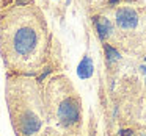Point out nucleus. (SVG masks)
Returning <instances> with one entry per match:
<instances>
[{
  "label": "nucleus",
  "mask_w": 146,
  "mask_h": 136,
  "mask_svg": "<svg viewBox=\"0 0 146 136\" xmlns=\"http://www.w3.org/2000/svg\"><path fill=\"white\" fill-rule=\"evenodd\" d=\"M14 0H0V10L2 8H5V7H8L10 3H13Z\"/></svg>",
  "instance_id": "obj_8"
},
{
  "label": "nucleus",
  "mask_w": 146,
  "mask_h": 136,
  "mask_svg": "<svg viewBox=\"0 0 146 136\" xmlns=\"http://www.w3.org/2000/svg\"><path fill=\"white\" fill-rule=\"evenodd\" d=\"M93 25H94V30L98 33L99 39L104 42H110V39L113 38V32H115V27L113 22H111L108 17H105L104 14L98 13L93 16Z\"/></svg>",
  "instance_id": "obj_4"
},
{
  "label": "nucleus",
  "mask_w": 146,
  "mask_h": 136,
  "mask_svg": "<svg viewBox=\"0 0 146 136\" xmlns=\"http://www.w3.org/2000/svg\"><path fill=\"white\" fill-rule=\"evenodd\" d=\"M79 2L85 7L86 11L96 13V14L101 13L105 8H108V5H110V0H79Z\"/></svg>",
  "instance_id": "obj_5"
},
{
  "label": "nucleus",
  "mask_w": 146,
  "mask_h": 136,
  "mask_svg": "<svg viewBox=\"0 0 146 136\" xmlns=\"http://www.w3.org/2000/svg\"><path fill=\"white\" fill-rule=\"evenodd\" d=\"M47 99L52 106V117L61 130H71L82 119L80 100L71 91L69 80L58 75L49 80Z\"/></svg>",
  "instance_id": "obj_3"
},
{
  "label": "nucleus",
  "mask_w": 146,
  "mask_h": 136,
  "mask_svg": "<svg viewBox=\"0 0 146 136\" xmlns=\"http://www.w3.org/2000/svg\"><path fill=\"white\" fill-rule=\"evenodd\" d=\"M140 69H141L143 75H145V80H146V66H141V67H140Z\"/></svg>",
  "instance_id": "obj_9"
},
{
  "label": "nucleus",
  "mask_w": 146,
  "mask_h": 136,
  "mask_svg": "<svg viewBox=\"0 0 146 136\" xmlns=\"http://www.w3.org/2000/svg\"><path fill=\"white\" fill-rule=\"evenodd\" d=\"M46 2H50V3H58L60 0H46Z\"/></svg>",
  "instance_id": "obj_10"
},
{
  "label": "nucleus",
  "mask_w": 146,
  "mask_h": 136,
  "mask_svg": "<svg viewBox=\"0 0 146 136\" xmlns=\"http://www.w3.org/2000/svg\"><path fill=\"white\" fill-rule=\"evenodd\" d=\"M55 49L44 11L33 0H14L0 10V57L8 74L38 75L41 81Z\"/></svg>",
  "instance_id": "obj_1"
},
{
  "label": "nucleus",
  "mask_w": 146,
  "mask_h": 136,
  "mask_svg": "<svg viewBox=\"0 0 146 136\" xmlns=\"http://www.w3.org/2000/svg\"><path fill=\"white\" fill-rule=\"evenodd\" d=\"M7 102L17 136H38L44 127V105L39 80L29 75L8 74Z\"/></svg>",
  "instance_id": "obj_2"
},
{
  "label": "nucleus",
  "mask_w": 146,
  "mask_h": 136,
  "mask_svg": "<svg viewBox=\"0 0 146 136\" xmlns=\"http://www.w3.org/2000/svg\"><path fill=\"white\" fill-rule=\"evenodd\" d=\"M104 52H105V58H107V64L111 66V64L118 63L121 60V53L115 45L108 44V42H104Z\"/></svg>",
  "instance_id": "obj_7"
},
{
  "label": "nucleus",
  "mask_w": 146,
  "mask_h": 136,
  "mask_svg": "<svg viewBox=\"0 0 146 136\" xmlns=\"http://www.w3.org/2000/svg\"><path fill=\"white\" fill-rule=\"evenodd\" d=\"M91 136H94V135H91Z\"/></svg>",
  "instance_id": "obj_11"
},
{
  "label": "nucleus",
  "mask_w": 146,
  "mask_h": 136,
  "mask_svg": "<svg viewBox=\"0 0 146 136\" xmlns=\"http://www.w3.org/2000/svg\"><path fill=\"white\" fill-rule=\"evenodd\" d=\"M93 69H94L93 60L88 57V55H85L83 60L80 61L79 67H77V75H79L82 80H86V78H90V77L93 75Z\"/></svg>",
  "instance_id": "obj_6"
}]
</instances>
